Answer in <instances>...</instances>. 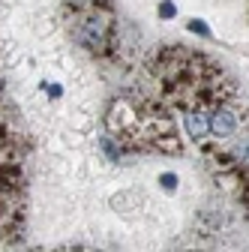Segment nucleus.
I'll return each instance as SVG.
<instances>
[{
    "label": "nucleus",
    "instance_id": "7",
    "mask_svg": "<svg viewBox=\"0 0 249 252\" xmlns=\"http://www.w3.org/2000/svg\"><path fill=\"white\" fill-rule=\"evenodd\" d=\"M189 30H192V33H201V36H210V30H207L201 21H195V18L189 21Z\"/></svg>",
    "mask_w": 249,
    "mask_h": 252
},
{
    "label": "nucleus",
    "instance_id": "3",
    "mask_svg": "<svg viewBox=\"0 0 249 252\" xmlns=\"http://www.w3.org/2000/svg\"><path fill=\"white\" fill-rule=\"evenodd\" d=\"M183 126H186V135H189L192 141H201L210 135V126H207V114L201 108H189L183 117Z\"/></svg>",
    "mask_w": 249,
    "mask_h": 252
},
{
    "label": "nucleus",
    "instance_id": "5",
    "mask_svg": "<svg viewBox=\"0 0 249 252\" xmlns=\"http://www.w3.org/2000/svg\"><path fill=\"white\" fill-rule=\"evenodd\" d=\"M174 12H177V9H174V3H171V0H165V3H159V15H162V18H171Z\"/></svg>",
    "mask_w": 249,
    "mask_h": 252
},
{
    "label": "nucleus",
    "instance_id": "1",
    "mask_svg": "<svg viewBox=\"0 0 249 252\" xmlns=\"http://www.w3.org/2000/svg\"><path fill=\"white\" fill-rule=\"evenodd\" d=\"M75 36L81 45L87 48H102L111 36V21L108 15H99V12H90L78 21V30H75Z\"/></svg>",
    "mask_w": 249,
    "mask_h": 252
},
{
    "label": "nucleus",
    "instance_id": "2",
    "mask_svg": "<svg viewBox=\"0 0 249 252\" xmlns=\"http://www.w3.org/2000/svg\"><path fill=\"white\" fill-rule=\"evenodd\" d=\"M207 126H210V135L228 138V135H234V129H237V114H234L231 108L219 105V108H213V111L207 114Z\"/></svg>",
    "mask_w": 249,
    "mask_h": 252
},
{
    "label": "nucleus",
    "instance_id": "4",
    "mask_svg": "<svg viewBox=\"0 0 249 252\" xmlns=\"http://www.w3.org/2000/svg\"><path fill=\"white\" fill-rule=\"evenodd\" d=\"M111 207L123 210V213H138L144 207V195L138 192V189H123V192L111 195Z\"/></svg>",
    "mask_w": 249,
    "mask_h": 252
},
{
    "label": "nucleus",
    "instance_id": "6",
    "mask_svg": "<svg viewBox=\"0 0 249 252\" xmlns=\"http://www.w3.org/2000/svg\"><path fill=\"white\" fill-rule=\"evenodd\" d=\"M159 183H162V186L168 189V192H171V189L177 186V177H174V174H159Z\"/></svg>",
    "mask_w": 249,
    "mask_h": 252
}]
</instances>
